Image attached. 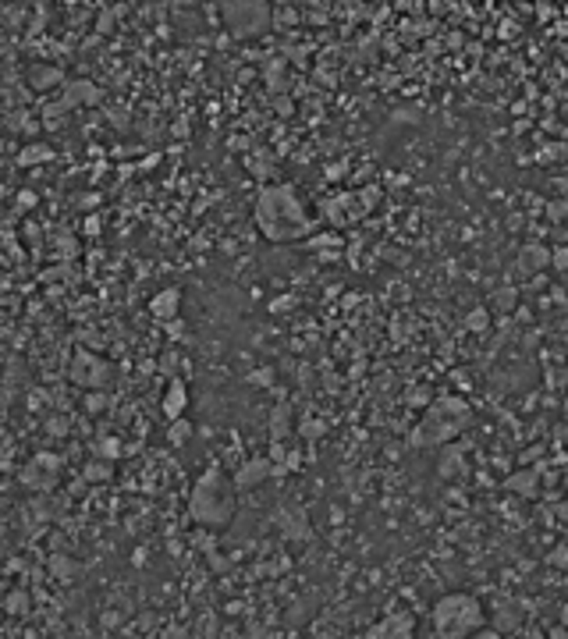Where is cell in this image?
I'll use <instances>...</instances> for the list:
<instances>
[{"label":"cell","instance_id":"e0dca14e","mask_svg":"<svg viewBox=\"0 0 568 639\" xmlns=\"http://www.w3.org/2000/svg\"><path fill=\"white\" fill-rule=\"evenodd\" d=\"M110 462V458H107ZM107 462H89L86 469H82V480L86 483H104V480H110L114 476V465H107Z\"/></svg>","mask_w":568,"mask_h":639},{"label":"cell","instance_id":"d6986e66","mask_svg":"<svg viewBox=\"0 0 568 639\" xmlns=\"http://www.w3.org/2000/svg\"><path fill=\"white\" fill-rule=\"evenodd\" d=\"M515 302H518V291H515L511 284H505L498 295H493V309H501V313H511Z\"/></svg>","mask_w":568,"mask_h":639},{"label":"cell","instance_id":"7402d4cb","mask_svg":"<svg viewBox=\"0 0 568 639\" xmlns=\"http://www.w3.org/2000/svg\"><path fill=\"white\" fill-rule=\"evenodd\" d=\"M54 572L61 579H75V576H82V564L79 561H68V558H54Z\"/></svg>","mask_w":568,"mask_h":639},{"label":"cell","instance_id":"277c9868","mask_svg":"<svg viewBox=\"0 0 568 639\" xmlns=\"http://www.w3.org/2000/svg\"><path fill=\"white\" fill-rule=\"evenodd\" d=\"M430 622L433 632L444 639H465V636H476L487 625V611L483 600L473 593H444L437 597V604L430 607Z\"/></svg>","mask_w":568,"mask_h":639},{"label":"cell","instance_id":"9a60e30c","mask_svg":"<svg viewBox=\"0 0 568 639\" xmlns=\"http://www.w3.org/2000/svg\"><path fill=\"white\" fill-rule=\"evenodd\" d=\"M32 611V597L26 593V589H14V593L4 597V614L8 618H29Z\"/></svg>","mask_w":568,"mask_h":639},{"label":"cell","instance_id":"52a82bcc","mask_svg":"<svg viewBox=\"0 0 568 639\" xmlns=\"http://www.w3.org/2000/svg\"><path fill=\"white\" fill-rule=\"evenodd\" d=\"M366 636L369 639H409V636H415V614L405 607H391L380 622L369 625Z\"/></svg>","mask_w":568,"mask_h":639},{"label":"cell","instance_id":"83f0119b","mask_svg":"<svg viewBox=\"0 0 568 639\" xmlns=\"http://www.w3.org/2000/svg\"><path fill=\"white\" fill-rule=\"evenodd\" d=\"M79 337H82V345H86V348H100V345H104V341H100V334H96V331H82Z\"/></svg>","mask_w":568,"mask_h":639},{"label":"cell","instance_id":"484cf974","mask_svg":"<svg viewBox=\"0 0 568 639\" xmlns=\"http://www.w3.org/2000/svg\"><path fill=\"white\" fill-rule=\"evenodd\" d=\"M551 270H558V274H565V270H568V245L551 249Z\"/></svg>","mask_w":568,"mask_h":639},{"label":"cell","instance_id":"f1b7e54d","mask_svg":"<svg viewBox=\"0 0 568 639\" xmlns=\"http://www.w3.org/2000/svg\"><path fill=\"white\" fill-rule=\"evenodd\" d=\"M43 157H50V150H26L21 153V164H32V160H43Z\"/></svg>","mask_w":568,"mask_h":639},{"label":"cell","instance_id":"9c48e42d","mask_svg":"<svg viewBox=\"0 0 568 639\" xmlns=\"http://www.w3.org/2000/svg\"><path fill=\"white\" fill-rule=\"evenodd\" d=\"M185 409H188V384L182 377H170L164 387V398H160V412L167 420H182Z\"/></svg>","mask_w":568,"mask_h":639},{"label":"cell","instance_id":"603a6c76","mask_svg":"<svg viewBox=\"0 0 568 639\" xmlns=\"http://www.w3.org/2000/svg\"><path fill=\"white\" fill-rule=\"evenodd\" d=\"M96 451H100V458H121V451H125V448H121L117 437H104L100 444H96Z\"/></svg>","mask_w":568,"mask_h":639},{"label":"cell","instance_id":"5bb4252c","mask_svg":"<svg viewBox=\"0 0 568 639\" xmlns=\"http://www.w3.org/2000/svg\"><path fill=\"white\" fill-rule=\"evenodd\" d=\"M437 473H440L444 480H455V476H462V473H465L462 448H448V444H444V451H440V458H437Z\"/></svg>","mask_w":568,"mask_h":639},{"label":"cell","instance_id":"2e32d148","mask_svg":"<svg viewBox=\"0 0 568 639\" xmlns=\"http://www.w3.org/2000/svg\"><path fill=\"white\" fill-rule=\"evenodd\" d=\"M29 82H32L36 89H50V86L61 82V68H32V71H29Z\"/></svg>","mask_w":568,"mask_h":639},{"label":"cell","instance_id":"1f68e13d","mask_svg":"<svg viewBox=\"0 0 568 639\" xmlns=\"http://www.w3.org/2000/svg\"><path fill=\"white\" fill-rule=\"evenodd\" d=\"M565 412H568V398H565Z\"/></svg>","mask_w":568,"mask_h":639},{"label":"cell","instance_id":"7a4b0ae2","mask_svg":"<svg viewBox=\"0 0 568 639\" xmlns=\"http://www.w3.org/2000/svg\"><path fill=\"white\" fill-rule=\"evenodd\" d=\"M188 515L192 522H199L206 529H224L235 519V483H228L220 465L210 469L195 480L192 494H188Z\"/></svg>","mask_w":568,"mask_h":639},{"label":"cell","instance_id":"30bf717a","mask_svg":"<svg viewBox=\"0 0 568 639\" xmlns=\"http://www.w3.org/2000/svg\"><path fill=\"white\" fill-rule=\"evenodd\" d=\"M100 100H104L100 86H92V82H86V79L68 82V86H64V96H61V104H64L68 110H75V107H92V104H100Z\"/></svg>","mask_w":568,"mask_h":639},{"label":"cell","instance_id":"44dd1931","mask_svg":"<svg viewBox=\"0 0 568 639\" xmlns=\"http://www.w3.org/2000/svg\"><path fill=\"white\" fill-rule=\"evenodd\" d=\"M107 405H110V398L104 395V391H86V398H82V409H86V412L96 415V412H104Z\"/></svg>","mask_w":568,"mask_h":639},{"label":"cell","instance_id":"4316f807","mask_svg":"<svg viewBox=\"0 0 568 639\" xmlns=\"http://www.w3.org/2000/svg\"><path fill=\"white\" fill-rule=\"evenodd\" d=\"M284 433H288V412L277 409V412H274V430H270V440H281Z\"/></svg>","mask_w":568,"mask_h":639},{"label":"cell","instance_id":"8fae6325","mask_svg":"<svg viewBox=\"0 0 568 639\" xmlns=\"http://www.w3.org/2000/svg\"><path fill=\"white\" fill-rule=\"evenodd\" d=\"M508 490H511V494H518V498H526V501H536V498L543 494V476H540V469H529V465L515 469V473L508 476Z\"/></svg>","mask_w":568,"mask_h":639},{"label":"cell","instance_id":"6da1fadb","mask_svg":"<svg viewBox=\"0 0 568 639\" xmlns=\"http://www.w3.org/2000/svg\"><path fill=\"white\" fill-rule=\"evenodd\" d=\"M256 228L270 242H295L309 235V217L291 185H270L256 199Z\"/></svg>","mask_w":568,"mask_h":639},{"label":"cell","instance_id":"7c38bea8","mask_svg":"<svg viewBox=\"0 0 568 639\" xmlns=\"http://www.w3.org/2000/svg\"><path fill=\"white\" fill-rule=\"evenodd\" d=\"M178 313H182V288H160L150 299V316L153 320L170 324V320H178Z\"/></svg>","mask_w":568,"mask_h":639},{"label":"cell","instance_id":"cb8c5ba5","mask_svg":"<svg viewBox=\"0 0 568 639\" xmlns=\"http://www.w3.org/2000/svg\"><path fill=\"white\" fill-rule=\"evenodd\" d=\"M46 433H50V437H68L71 433L68 415H50V420H46Z\"/></svg>","mask_w":568,"mask_h":639},{"label":"cell","instance_id":"d4e9b609","mask_svg":"<svg viewBox=\"0 0 568 639\" xmlns=\"http://www.w3.org/2000/svg\"><path fill=\"white\" fill-rule=\"evenodd\" d=\"M547 564H551V569H568V544H558L547 554Z\"/></svg>","mask_w":568,"mask_h":639},{"label":"cell","instance_id":"ffe728a7","mask_svg":"<svg viewBox=\"0 0 568 639\" xmlns=\"http://www.w3.org/2000/svg\"><path fill=\"white\" fill-rule=\"evenodd\" d=\"M490 327V313L487 309H473L465 316V331H473V334H483Z\"/></svg>","mask_w":568,"mask_h":639},{"label":"cell","instance_id":"ac0fdd59","mask_svg":"<svg viewBox=\"0 0 568 639\" xmlns=\"http://www.w3.org/2000/svg\"><path fill=\"white\" fill-rule=\"evenodd\" d=\"M188 437H192V423L188 420H170V426H167V440H170V444H185Z\"/></svg>","mask_w":568,"mask_h":639},{"label":"cell","instance_id":"5b68a950","mask_svg":"<svg viewBox=\"0 0 568 639\" xmlns=\"http://www.w3.org/2000/svg\"><path fill=\"white\" fill-rule=\"evenodd\" d=\"M68 380L82 387V391H104L110 384V362L96 352V348H86L79 345L68 359Z\"/></svg>","mask_w":568,"mask_h":639},{"label":"cell","instance_id":"4fadbf2b","mask_svg":"<svg viewBox=\"0 0 568 639\" xmlns=\"http://www.w3.org/2000/svg\"><path fill=\"white\" fill-rule=\"evenodd\" d=\"M540 270H551V249L540 242H526L522 253H518V274H540Z\"/></svg>","mask_w":568,"mask_h":639},{"label":"cell","instance_id":"ba28073f","mask_svg":"<svg viewBox=\"0 0 568 639\" xmlns=\"http://www.w3.org/2000/svg\"><path fill=\"white\" fill-rule=\"evenodd\" d=\"M57 469H61V458H54L50 451H39L26 469H21V480H26L29 490H50L57 483Z\"/></svg>","mask_w":568,"mask_h":639},{"label":"cell","instance_id":"4dcf8cb0","mask_svg":"<svg viewBox=\"0 0 568 639\" xmlns=\"http://www.w3.org/2000/svg\"><path fill=\"white\" fill-rule=\"evenodd\" d=\"M561 625L568 629V604H561Z\"/></svg>","mask_w":568,"mask_h":639},{"label":"cell","instance_id":"8992f818","mask_svg":"<svg viewBox=\"0 0 568 639\" xmlns=\"http://www.w3.org/2000/svg\"><path fill=\"white\" fill-rule=\"evenodd\" d=\"M274 476H281L277 473V462L270 458V455H253V458H245L238 469L231 473V483H235V490H256V486L270 483Z\"/></svg>","mask_w":568,"mask_h":639},{"label":"cell","instance_id":"3957f363","mask_svg":"<svg viewBox=\"0 0 568 639\" xmlns=\"http://www.w3.org/2000/svg\"><path fill=\"white\" fill-rule=\"evenodd\" d=\"M469 420H473V409H469L465 398L440 395L433 405H427L423 420L412 426L409 444L412 448H444L469 426Z\"/></svg>","mask_w":568,"mask_h":639},{"label":"cell","instance_id":"f546056e","mask_svg":"<svg viewBox=\"0 0 568 639\" xmlns=\"http://www.w3.org/2000/svg\"><path fill=\"white\" fill-rule=\"evenodd\" d=\"M270 309H274V313H277V309H291V299H277V302L270 306Z\"/></svg>","mask_w":568,"mask_h":639}]
</instances>
